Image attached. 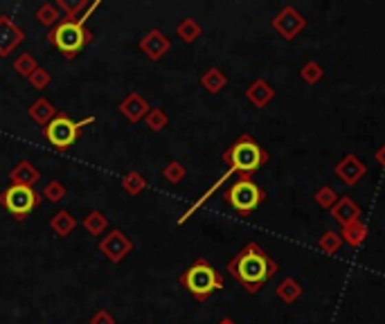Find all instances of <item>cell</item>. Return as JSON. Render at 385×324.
Segmentation results:
<instances>
[{
  "label": "cell",
  "instance_id": "obj_8",
  "mask_svg": "<svg viewBox=\"0 0 385 324\" xmlns=\"http://www.w3.org/2000/svg\"><path fill=\"white\" fill-rule=\"evenodd\" d=\"M307 25H309L307 16L302 14V12H298L293 5L282 7V10L275 14V19L270 21V27H273L284 40L298 38V36L302 34V32L307 30Z\"/></svg>",
  "mask_w": 385,
  "mask_h": 324
},
{
  "label": "cell",
  "instance_id": "obj_22",
  "mask_svg": "<svg viewBox=\"0 0 385 324\" xmlns=\"http://www.w3.org/2000/svg\"><path fill=\"white\" fill-rule=\"evenodd\" d=\"M81 228H84L90 237H100V234L109 230V216H106L102 209H90V212L81 218Z\"/></svg>",
  "mask_w": 385,
  "mask_h": 324
},
{
  "label": "cell",
  "instance_id": "obj_27",
  "mask_svg": "<svg viewBox=\"0 0 385 324\" xmlns=\"http://www.w3.org/2000/svg\"><path fill=\"white\" fill-rule=\"evenodd\" d=\"M318 248H320L324 255H338L340 248H342V237H340V232H336V230L322 232L320 239H318Z\"/></svg>",
  "mask_w": 385,
  "mask_h": 324
},
{
  "label": "cell",
  "instance_id": "obj_20",
  "mask_svg": "<svg viewBox=\"0 0 385 324\" xmlns=\"http://www.w3.org/2000/svg\"><path fill=\"white\" fill-rule=\"evenodd\" d=\"M302 293H305V288H302V284L296 277H284L275 288L277 299H282L284 304H296Z\"/></svg>",
  "mask_w": 385,
  "mask_h": 324
},
{
  "label": "cell",
  "instance_id": "obj_12",
  "mask_svg": "<svg viewBox=\"0 0 385 324\" xmlns=\"http://www.w3.org/2000/svg\"><path fill=\"white\" fill-rule=\"evenodd\" d=\"M138 47H140V52L149 56L151 61H160L162 56L169 54L171 50V40L169 36L165 34L162 30H149L146 34L140 38V43H138Z\"/></svg>",
  "mask_w": 385,
  "mask_h": 324
},
{
  "label": "cell",
  "instance_id": "obj_14",
  "mask_svg": "<svg viewBox=\"0 0 385 324\" xmlns=\"http://www.w3.org/2000/svg\"><path fill=\"white\" fill-rule=\"evenodd\" d=\"M331 216L336 218V223H338L340 228H345V225H349V223L360 221L363 209H360V205L351 196H340L338 202L331 207Z\"/></svg>",
  "mask_w": 385,
  "mask_h": 324
},
{
  "label": "cell",
  "instance_id": "obj_37",
  "mask_svg": "<svg viewBox=\"0 0 385 324\" xmlns=\"http://www.w3.org/2000/svg\"><path fill=\"white\" fill-rule=\"evenodd\" d=\"M217 324H236V322H234L232 318H228V315H226V318H221V320H219Z\"/></svg>",
  "mask_w": 385,
  "mask_h": 324
},
{
  "label": "cell",
  "instance_id": "obj_34",
  "mask_svg": "<svg viewBox=\"0 0 385 324\" xmlns=\"http://www.w3.org/2000/svg\"><path fill=\"white\" fill-rule=\"evenodd\" d=\"M28 81H30V86H32V88H36V91H45V88L50 86L52 75H50V72H47L45 68H41V66H38V68L28 77Z\"/></svg>",
  "mask_w": 385,
  "mask_h": 324
},
{
  "label": "cell",
  "instance_id": "obj_7",
  "mask_svg": "<svg viewBox=\"0 0 385 324\" xmlns=\"http://www.w3.org/2000/svg\"><path fill=\"white\" fill-rule=\"evenodd\" d=\"M41 202L43 196L34 187H25V185H10L0 192V207H5L16 221H25Z\"/></svg>",
  "mask_w": 385,
  "mask_h": 324
},
{
  "label": "cell",
  "instance_id": "obj_32",
  "mask_svg": "<svg viewBox=\"0 0 385 324\" xmlns=\"http://www.w3.org/2000/svg\"><path fill=\"white\" fill-rule=\"evenodd\" d=\"M36 68H38V63H36L34 56H32V52H23V54H19L14 59V70L19 72V77H25L28 79Z\"/></svg>",
  "mask_w": 385,
  "mask_h": 324
},
{
  "label": "cell",
  "instance_id": "obj_29",
  "mask_svg": "<svg viewBox=\"0 0 385 324\" xmlns=\"http://www.w3.org/2000/svg\"><path fill=\"white\" fill-rule=\"evenodd\" d=\"M338 192H336L331 185H322V187H318L314 192V200H316V205L318 207H322V209H331L336 202H338Z\"/></svg>",
  "mask_w": 385,
  "mask_h": 324
},
{
  "label": "cell",
  "instance_id": "obj_1",
  "mask_svg": "<svg viewBox=\"0 0 385 324\" xmlns=\"http://www.w3.org/2000/svg\"><path fill=\"white\" fill-rule=\"evenodd\" d=\"M280 264L270 257L259 243L250 241L228 262V275L239 284L248 295H257L270 277H275Z\"/></svg>",
  "mask_w": 385,
  "mask_h": 324
},
{
  "label": "cell",
  "instance_id": "obj_13",
  "mask_svg": "<svg viewBox=\"0 0 385 324\" xmlns=\"http://www.w3.org/2000/svg\"><path fill=\"white\" fill-rule=\"evenodd\" d=\"M120 115L126 117L131 124H138V121H142L146 115H149L151 111V104L144 100V97L140 93H129L124 100L120 102Z\"/></svg>",
  "mask_w": 385,
  "mask_h": 324
},
{
  "label": "cell",
  "instance_id": "obj_4",
  "mask_svg": "<svg viewBox=\"0 0 385 324\" xmlns=\"http://www.w3.org/2000/svg\"><path fill=\"white\" fill-rule=\"evenodd\" d=\"M180 286L190 293L196 302H208V299L226 286L223 275L212 266L206 257H199L187 268L180 273Z\"/></svg>",
  "mask_w": 385,
  "mask_h": 324
},
{
  "label": "cell",
  "instance_id": "obj_21",
  "mask_svg": "<svg viewBox=\"0 0 385 324\" xmlns=\"http://www.w3.org/2000/svg\"><path fill=\"white\" fill-rule=\"evenodd\" d=\"M367 234H370V230H367V225L363 221H354V223L345 225V228H340L342 243H347L349 248L363 246V243L367 241Z\"/></svg>",
  "mask_w": 385,
  "mask_h": 324
},
{
  "label": "cell",
  "instance_id": "obj_3",
  "mask_svg": "<svg viewBox=\"0 0 385 324\" xmlns=\"http://www.w3.org/2000/svg\"><path fill=\"white\" fill-rule=\"evenodd\" d=\"M223 162L228 165V172L239 174V176H250L257 174L261 167L270 160L268 151L252 137L250 133H241L236 140L223 151Z\"/></svg>",
  "mask_w": 385,
  "mask_h": 324
},
{
  "label": "cell",
  "instance_id": "obj_23",
  "mask_svg": "<svg viewBox=\"0 0 385 324\" xmlns=\"http://www.w3.org/2000/svg\"><path fill=\"white\" fill-rule=\"evenodd\" d=\"M56 10L61 12V19L63 21H77L81 19V14L88 10V0H75V3H70V0H56Z\"/></svg>",
  "mask_w": 385,
  "mask_h": 324
},
{
  "label": "cell",
  "instance_id": "obj_31",
  "mask_svg": "<svg viewBox=\"0 0 385 324\" xmlns=\"http://www.w3.org/2000/svg\"><path fill=\"white\" fill-rule=\"evenodd\" d=\"M185 176H187V169H185L183 162H178V160H171V162H167L165 167H162V178H165V181L171 183V185L183 183Z\"/></svg>",
  "mask_w": 385,
  "mask_h": 324
},
{
  "label": "cell",
  "instance_id": "obj_2",
  "mask_svg": "<svg viewBox=\"0 0 385 324\" xmlns=\"http://www.w3.org/2000/svg\"><path fill=\"white\" fill-rule=\"evenodd\" d=\"M100 7V0H95L88 10L81 14V19L77 21H61L59 25H54L50 32H47V40L63 54V59H77L79 52L84 50L86 45L93 43V32L86 30L88 19L93 16V12Z\"/></svg>",
  "mask_w": 385,
  "mask_h": 324
},
{
  "label": "cell",
  "instance_id": "obj_10",
  "mask_svg": "<svg viewBox=\"0 0 385 324\" xmlns=\"http://www.w3.org/2000/svg\"><path fill=\"white\" fill-rule=\"evenodd\" d=\"M333 174L345 187H354V185H358L365 178L367 165L356 156V153H345V156L338 160V165L333 167Z\"/></svg>",
  "mask_w": 385,
  "mask_h": 324
},
{
  "label": "cell",
  "instance_id": "obj_28",
  "mask_svg": "<svg viewBox=\"0 0 385 324\" xmlns=\"http://www.w3.org/2000/svg\"><path fill=\"white\" fill-rule=\"evenodd\" d=\"M300 77L305 84L309 86H316V84H320V81L324 79V68H322V63H318V61H307L305 66L300 68Z\"/></svg>",
  "mask_w": 385,
  "mask_h": 324
},
{
  "label": "cell",
  "instance_id": "obj_33",
  "mask_svg": "<svg viewBox=\"0 0 385 324\" xmlns=\"http://www.w3.org/2000/svg\"><path fill=\"white\" fill-rule=\"evenodd\" d=\"M41 196L43 200H50V202H61L65 196H68V189H65V185L59 181H47L43 192H41Z\"/></svg>",
  "mask_w": 385,
  "mask_h": 324
},
{
  "label": "cell",
  "instance_id": "obj_26",
  "mask_svg": "<svg viewBox=\"0 0 385 324\" xmlns=\"http://www.w3.org/2000/svg\"><path fill=\"white\" fill-rule=\"evenodd\" d=\"M36 19L41 25H45V27H54V25H59V23L63 21L61 19V12L56 10V5L54 3H43V5H38V10H36Z\"/></svg>",
  "mask_w": 385,
  "mask_h": 324
},
{
  "label": "cell",
  "instance_id": "obj_35",
  "mask_svg": "<svg viewBox=\"0 0 385 324\" xmlns=\"http://www.w3.org/2000/svg\"><path fill=\"white\" fill-rule=\"evenodd\" d=\"M90 324H118V322H116V318H113L111 311L97 309V311L93 313V318H90Z\"/></svg>",
  "mask_w": 385,
  "mask_h": 324
},
{
  "label": "cell",
  "instance_id": "obj_9",
  "mask_svg": "<svg viewBox=\"0 0 385 324\" xmlns=\"http://www.w3.org/2000/svg\"><path fill=\"white\" fill-rule=\"evenodd\" d=\"M97 248H100V253L109 259L111 264H122L131 253H133V241H131L120 228H113L109 230V234H104L100 239Z\"/></svg>",
  "mask_w": 385,
  "mask_h": 324
},
{
  "label": "cell",
  "instance_id": "obj_11",
  "mask_svg": "<svg viewBox=\"0 0 385 324\" xmlns=\"http://www.w3.org/2000/svg\"><path fill=\"white\" fill-rule=\"evenodd\" d=\"M25 30L19 23H14L12 16L0 14V59L10 56L16 47L25 43Z\"/></svg>",
  "mask_w": 385,
  "mask_h": 324
},
{
  "label": "cell",
  "instance_id": "obj_18",
  "mask_svg": "<svg viewBox=\"0 0 385 324\" xmlns=\"http://www.w3.org/2000/svg\"><path fill=\"white\" fill-rule=\"evenodd\" d=\"M77 218L72 216L68 209H59L52 218H50V230L56 234L59 239H68L72 232L77 230Z\"/></svg>",
  "mask_w": 385,
  "mask_h": 324
},
{
  "label": "cell",
  "instance_id": "obj_6",
  "mask_svg": "<svg viewBox=\"0 0 385 324\" xmlns=\"http://www.w3.org/2000/svg\"><path fill=\"white\" fill-rule=\"evenodd\" d=\"M223 200L239 216H250L261 202L266 200V189L259 187L250 176H239V181H234L230 187L226 189Z\"/></svg>",
  "mask_w": 385,
  "mask_h": 324
},
{
  "label": "cell",
  "instance_id": "obj_30",
  "mask_svg": "<svg viewBox=\"0 0 385 324\" xmlns=\"http://www.w3.org/2000/svg\"><path fill=\"white\" fill-rule=\"evenodd\" d=\"M144 124L149 126V131L160 133V131H165V128H167V124H169V115H167V113L162 111L160 106H158V108H153V106H151L149 115L144 117Z\"/></svg>",
  "mask_w": 385,
  "mask_h": 324
},
{
  "label": "cell",
  "instance_id": "obj_16",
  "mask_svg": "<svg viewBox=\"0 0 385 324\" xmlns=\"http://www.w3.org/2000/svg\"><path fill=\"white\" fill-rule=\"evenodd\" d=\"M10 181L12 185H25V187L36 189V185L41 181V172L30 160H21V162H16L14 169L10 172Z\"/></svg>",
  "mask_w": 385,
  "mask_h": 324
},
{
  "label": "cell",
  "instance_id": "obj_25",
  "mask_svg": "<svg viewBox=\"0 0 385 324\" xmlns=\"http://www.w3.org/2000/svg\"><path fill=\"white\" fill-rule=\"evenodd\" d=\"M122 189H124L131 198L140 196V194L146 189V178L140 172H129L124 178H122Z\"/></svg>",
  "mask_w": 385,
  "mask_h": 324
},
{
  "label": "cell",
  "instance_id": "obj_5",
  "mask_svg": "<svg viewBox=\"0 0 385 324\" xmlns=\"http://www.w3.org/2000/svg\"><path fill=\"white\" fill-rule=\"evenodd\" d=\"M93 121H95V115H88L84 119H72L68 113L59 111L50 124L43 126V137L54 151H68L72 149V144H77L84 126L93 124Z\"/></svg>",
  "mask_w": 385,
  "mask_h": 324
},
{
  "label": "cell",
  "instance_id": "obj_24",
  "mask_svg": "<svg viewBox=\"0 0 385 324\" xmlns=\"http://www.w3.org/2000/svg\"><path fill=\"white\" fill-rule=\"evenodd\" d=\"M201 34H203V27L194 19H183L176 25V36L183 40V43H194V40H199Z\"/></svg>",
  "mask_w": 385,
  "mask_h": 324
},
{
  "label": "cell",
  "instance_id": "obj_36",
  "mask_svg": "<svg viewBox=\"0 0 385 324\" xmlns=\"http://www.w3.org/2000/svg\"><path fill=\"white\" fill-rule=\"evenodd\" d=\"M374 162H376L379 167L385 169V144H381V147L374 151Z\"/></svg>",
  "mask_w": 385,
  "mask_h": 324
},
{
  "label": "cell",
  "instance_id": "obj_15",
  "mask_svg": "<svg viewBox=\"0 0 385 324\" xmlns=\"http://www.w3.org/2000/svg\"><path fill=\"white\" fill-rule=\"evenodd\" d=\"M275 88L268 84L266 79H255L245 88V100H248L255 108H266L270 102L275 100Z\"/></svg>",
  "mask_w": 385,
  "mask_h": 324
},
{
  "label": "cell",
  "instance_id": "obj_19",
  "mask_svg": "<svg viewBox=\"0 0 385 324\" xmlns=\"http://www.w3.org/2000/svg\"><path fill=\"white\" fill-rule=\"evenodd\" d=\"M199 81H201L203 91H208L210 95H219L228 86V75L221 68L212 66V68H208L206 72H203Z\"/></svg>",
  "mask_w": 385,
  "mask_h": 324
},
{
  "label": "cell",
  "instance_id": "obj_17",
  "mask_svg": "<svg viewBox=\"0 0 385 324\" xmlns=\"http://www.w3.org/2000/svg\"><path fill=\"white\" fill-rule=\"evenodd\" d=\"M56 113H59V108H54L50 104V100H45V97H38V100L32 102L30 108H28L30 119L34 121V124H38V126L50 124V121L56 117Z\"/></svg>",
  "mask_w": 385,
  "mask_h": 324
}]
</instances>
